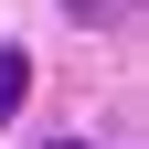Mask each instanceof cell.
<instances>
[{"instance_id": "cell-1", "label": "cell", "mask_w": 149, "mask_h": 149, "mask_svg": "<svg viewBox=\"0 0 149 149\" xmlns=\"http://www.w3.org/2000/svg\"><path fill=\"white\" fill-rule=\"evenodd\" d=\"M22 96H32V53H22V43H0V128L22 117Z\"/></svg>"}, {"instance_id": "cell-2", "label": "cell", "mask_w": 149, "mask_h": 149, "mask_svg": "<svg viewBox=\"0 0 149 149\" xmlns=\"http://www.w3.org/2000/svg\"><path fill=\"white\" fill-rule=\"evenodd\" d=\"M64 22H85V32L96 22H128V0H64Z\"/></svg>"}, {"instance_id": "cell-3", "label": "cell", "mask_w": 149, "mask_h": 149, "mask_svg": "<svg viewBox=\"0 0 149 149\" xmlns=\"http://www.w3.org/2000/svg\"><path fill=\"white\" fill-rule=\"evenodd\" d=\"M53 149H74V139H53Z\"/></svg>"}]
</instances>
